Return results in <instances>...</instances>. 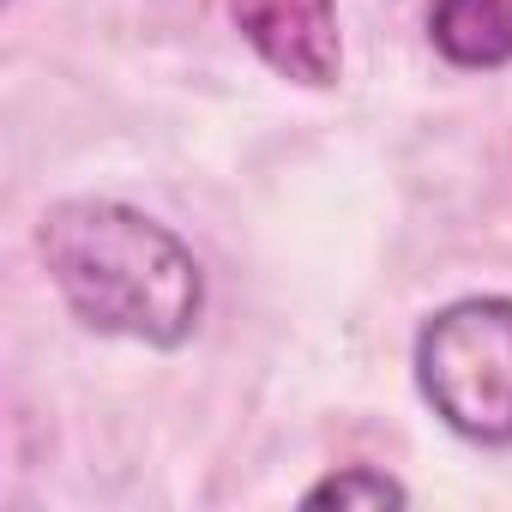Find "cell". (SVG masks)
I'll use <instances>...</instances> for the list:
<instances>
[{"instance_id": "cell-3", "label": "cell", "mask_w": 512, "mask_h": 512, "mask_svg": "<svg viewBox=\"0 0 512 512\" xmlns=\"http://www.w3.org/2000/svg\"><path fill=\"white\" fill-rule=\"evenodd\" d=\"M229 19L278 79L326 91L344 73L338 0H229Z\"/></svg>"}, {"instance_id": "cell-2", "label": "cell", "mask_w": 512, "mask_h": 512, "mask_svg": "<svg viewBox=\"0 0 512 512\" xmlns=\"http://www.w3.org/2000/svg\"><path fill=\"white\" fill-rule=\"evenodd\" d=\"M416 386L470 446H512V296H464L422 320Z\"/></svg>"}, {"instance_id": "cell-5", "label": "cell", "mask_w": 512, "mask_h": 512, "mask_svg": "<svg viewBox=\"0 0 512 512\" xmlns=\"http://www.w3.org/2000/svg\"><path fill=\"white\" fill-rule=\"evenodd\" d=\"M404 500H410V488L398 476H386L380 464H344L302 494V506H404Z\"/></svg>"}, {"instance_id": "cell-1", "label": "cell", "mask_w": 512, "mask_h": 512, "mask_svg": "<svg viewBox=\"0 0 512 512\" xmlns=\"http://www.w3.org/2000/svg\"><path fill=\"white\" fill-rule=\"evenodd\" d=\"M49 284L85 332L145 350H181L205 314V272L193 247L139 205L61 199L37 223Z\"/></svg>"}, {"instance_id": "cell-4", "label": "cell", "mask_w": 512, "mask_h": 512, "mask_svg": "<svg viewBox=\"0 0 512 512\" xmlns=\"http://www.w3.org/2000/svg\"><path fill=\"white\" fill-rule=\"evenodd\" d=\"M428 43L464 73L512 67V0H434Z\"/></svg>"}]
</instances>
